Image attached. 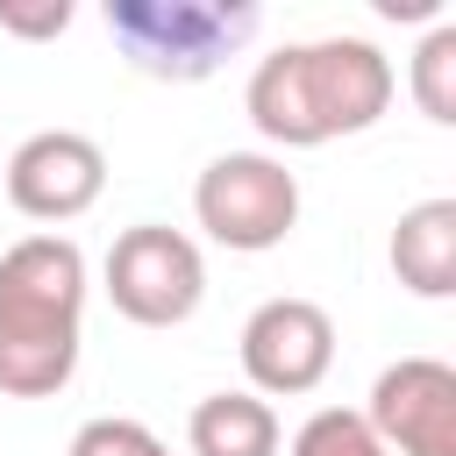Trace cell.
I'll return each instance as SVG.
<instances>
[{"label":"cell","instance_id":"obj_1","mask_svg":"<svg viewBox=\"0 0 456 456\" xmlns=\"http://www.w3.org/2000/svg\"><path fill=\"white\" fill-rule=\"evenodd\" d=\"M392 93H399V71L370 36H306V43H285V50L256 57V71L242 86V107H249V128L264 142L321 150L335 135L378 128Z\"/></svg>","mask_w":456,"mask_h":456},{"label":"cell","instance_id":"obj_2","mask_svg":"<svg viewBox=\"0 0 456 456\" xmlns=\"http://www.w3.org/2000/svg\"><path fill=\"white\" fill-rule=\"evenodd\" d=\"M86 328V249L57 228L0 249V392L50 399L78 370Z\"/></svg>","mask_w":456,"mask_h":456},{"label":"cell","instance_id":"obj_3","mask_svg":"<svg viewBox=\"0 0 456 456\" xmlns=\"http://www.w3.org/2000/svg\"><path fill=\"white\" fill-rule=\"evenodd\" d=\"M256 0H107V36L128 57V71L164 86L214 78L256 36Z\"/></svg>","mask_w":456,"mask_h":456},{"label":"cell","instance_id":"obj_4","mask_svg":"<svg viewBox=\"0 0 456 456\" xmlns=\"http://www.w3.org/2000/svg\"><path fill=\"white\" fill-rule=\"evenodd\" d=\"M192 221L235 256H264L299 228V171L271 150H221L192 178Z\"/></svg>","mask_w":456,"mask_h":456},{"label":"cell","instance_id":"obj_5","mask_svg":"<svg viewBox=\"0 0 456 456\" xmlns=\"http://www.w3.org/2000/svg\"><path fill=\"white\" fill-rule=\"evenodd\" d=\"M100 285L114 299L121 321L135 328H178L200 314L207 299V256L185 228H164V221H135L114 235L107 264H100Z\"/></svg>","mask_w":456,"mask_h":456},{"label":"cell","instance_id":"obj_6","mask_svg":"<svg viewBox=\"0 0 456 456\" xmlns=\"http://www.w3.org/2000/svg\"><path fill=\"white\" fill-rule=\"evenodd\" d=\"M242 378L256 399H299L335 370V321L321 299L278 292L242 321Z\"/></svg>","mask_w":456,"mask_h":456},{"label":"cell","instance_id":"obj_7","mask_svg":"<svg viewBox=\"0 0 456 456\" xmlns=\"http://www.w3.org/2000/svg\"><path fill=\"white\" fill-rule=\"evenodd\" d=\"M363 428L385 442V456H456V363L442 356H399L370 378Z\"/></svg>","mask_w":456,"mask_h":456},{"label":"cell","instance_id":"obj_8","mask_svg":"<svg viewBox=\"0 0 456 456\" xmlns=\"http://www.w3.org/2000/svg\"><path fill=\"white\" fill-rule=\"evenodd\" d=\"M0 185H7L14 214H28V221H78L107 192V150L78 128H36L0 164Z\"/></svg>","mask_w":456,"mask_h":456},{"label":"cell","instance_id":"obj_9","mask_svg":"<svg viewBox=\"0 0 456 456\" xmlns=\"http://www.w3.org/2000/svg\"><path fill=\"white\" fill-rule=\"evenodd\" d=\"M392 278L413 299H449L456 292V200H420L392 228Z\"/></svg>","mask_w":456,"mask_h":456},{"label":"cell","instance_id":"obj_10","mask_svg":"<svg viewBox=\"0 0 456 456\" xmlns=\"http://www.w3.org/2000/svg\"><path fill=\"white\" fill-rule=\"evenodd\" d=\"M185 449L192 456H278L285 428H278L271 399H256V392H207L185 420Z\"/></svg>","mask_w":456,"mask_h":456},{"label":"cell","instance_id":"obj_11","mask_svg":"<svg viewBox=\"0 0 456 456\" xmlns=\"http://www.w3.org/2000/svg\"><path fill=\"white\" fill-rule=\"evenodd\" d=\"M406 93L435 128L456 121V21H435L420 36V50L406 57Z\"/></svg>","mask_w":456,"mask_h":456},{"label":"cell","instance_id":"obj_12","mask_svg":"<svg viewBox=\"0 0 456 456\" xmlns=\"http://www.w3.org/2000/svg\"><path fill=\"white\" fill-rule=\"evenodd\" d=\"M285 456H385V442L363 428L356 406H321V413H306V420L292 428Z\"/></svg>","mask_w":456,"mask_h":456},{"label":"cell","instance_id":"obj_13","mask_svg":"<svg viewBox=\"0 0 456 456\" xmlns=\"http://www.w3.org/2000/svg\"><path fill=\"white\" fill-rule=\"evenodd\" d=\"M64 456H171V442H164L157 428L128 420V413H93V420L71 435Z\"/></svg>","mask_w":456,"mask_h":456},{"label":"cell","instance_id":"obj_14","mask_svg":"<svg viewBox=\"0 0 456 456\" xmlns=\"http://www.w3.org/2000/svg\"><path fill=\"white\" fill-rule=\"evenodd\" d=\"M0 28L28 36V43H50V36L71 28V0H0Z\"/></svg>","mask_w":456,"mask_h":456}]
</instances>
